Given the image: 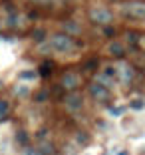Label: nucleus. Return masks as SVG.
<instances>
[{
    "label": "nucleus",
    "instance_id": "obj_15",
    "mask_svg": "<svg viewBox=\"0 0 145 155\" xmlns=\"http://www.w3.org/2000/svg\"><path fill=\"white\" fill-rule=\"evenodd\" d=\"M129 107L135 110V111H141L145 107V101L143 100H131V101H129Z\"/></svg>",
    "mask_w": 145,
    "mask_h": 155
},
{
    "label": "nucleus",
    "instance_id": "obj_19",
    "mask_svg": "<svg viewBox=\"0 0 145 155\" xmlns=\"http://www.w3.org/2000/svg\"><path fill=\"white\" fill-rule=\"evenodd\" d=\"M77 143L86 145V143H87V133H77Z\"/></svg>",
    "mask_w": 145,
    "mask_h": 155
},
{
    "label": "nucleus",
    "instance_id": "obj_14",
    "mask_svg": "<svg viewBox=\"0 0 145 155\" xmlns=\"http://www.w3.org/2000/svg\"><path fill=\"white\" fill-rule=\"evenodd\" d=\"M38 78V72H34V70H24V72H20V80H36Z\"/></svg>",
    "mask_w": 145,
    "mask_h": 155
},
{
    "label": "nucleus",
    "instance_id": "obj_21",
    "mask_svg": "<svg viewBox=\"0 0 145 155\" xmlns=\"http://www.w3.org/2000/svg\"><path fill=\"white\" fill-rule=\"evenodd\" d=\"M16 139H18L20 143H26V139H28V137H26V133H24V131H20V133H18V137H16Z\"/></svg>",
    "mask_w": 145,
    "mask_h": 155
},
{
    "label": "nucleus",
    "instance_id": "obj_25",
    "mask_svg": "<svg viewBox=\"0 0 145 155\" xmlns=\"http://www.w3.org/2000/svg\"><path fill=\"white\" fill-rule=\"evenodd\" d=\"M111 2H117V0H111Z\"/></svg>",
    "mask_w": 145,
    "mask_h": 155
},
{
    "label": "nucleus",
    "instance_id": "obj_2",
    "mask_svg": "<svg viewBox=\"0 0 145 155\" xmlns=\"http://www.w3.org/2000/svg\"><path fill=\"white\" fill-rule=\"evenodd\" d=\"M90 20L100 24V26H107V24L114 22V14H111V10L104 8V6H94L90 10Z\"/></svg>",
    "mask_w": 145,
    "mask_h": 155
},
{
    "label": "nucleus",
    "instance_id": "obj_24",
    "mask_svg": "<svg viewBox=\"0 0 145 155\" xmlns=\"http://www.w3.org/2000/svg\"><path fill=\"white\" fill-rule=\"evenodd\" d=\"M34 2H48V0H34Z\"/></svg>",
    "mask_w": 145,
    "mask_h": 155
},
{
    "label": "nucleus",
    "instance_id": "obj_10",
    "mask_svg": "<svg viewBox=\"0 0 145 155\" xmlns=\"http://www.w3.org/2000/svg\"><path fill=\"white\" fill-rule=\"evenodd\" d=\"M20 24H22L20 14H18V12H10V14H8V20H6V26H10V28H18Z\"/></svg>",
    "mask_w": 145,
    "mask_h": 155
},
{
    "label": "nucleus",
    "instance_id": "obj_3",
    "mask_svg": "<svg viewBox=\"0 0 145 155\" xmlns=\"http://www.w3.org/2000/svg\"><path fill=\"white\" fill-rule=\"evenodd\" d=\"M123 14L129 16V18H135V20H143L145 18V2L141 0H129L123 4Z\"/></svg>",
    "mask_w": 145,
    "mask_h": 155
},
{
    "label": "nucleus",
    "instance_id": "obj_23",
    "mask_svg": "<svg viewBox=\"0 0 145 155\" xmlns=\"http://www.w3.org/2000/svg\"><path fill=\"white\" fill-rule=\"evenodd\" d=\"M117 155H129V153H127V151H119Z\"/></svg>",
    "mask_w": 145,
    "mask_h": 155
},
{
    "label": "nucleus",
    "instance_id": "obj_9",
    "mask_svg": "<svg viewBox=\"0 0 145 155\" xmlns=\"http://www.w3.org/2000/svg\"><path fill=\"white\" fill-rule=\"evenodd\" d=\"M133 78H135V70H133L131 66H123V68H121V82L129 84Z\"/></svg>",
    "mask_w": 145,
    "mask_h": 155
},
{
    "label": "nucleus",
    "instance_id": "obj_13",
    "mask_svg": "<svg viewBox=\"0 0 145 155\" xmlns=\"http://www.w3.org/2000/svg\"><path fill=\"white\" fill-rule=\"evenodd\" d=\"M50 72H52V62H44V64L40 66V70H38V76L48 78V76H50Z\"/></svg>",
    "mask_w": 145,
    "mask_h": 155
},
{
    "label": "nucleus",
    "instance_id": "obj_1",
    "mask_svg": "<svg viewBox=\"0 0 145 155\" xmlns=\"http://www.w3.org/2000/svg\"><path fill=\"white\" fill-rule=\"evenodd\" d=\"M48 44H50V48L54 52H58V54H70V52L76 50V42H74V38L70 36V34H66V32L52 34L50 40H48Z\"/></svg>",
    "mask_w": 145,
    "mask_h": 155
},
{
    "label": "nucleus",
    "instance_id": "obj_18",
    "mask_svg": "<svg viewBox=\"0 0 145 155\" xmlns=\"http://www.w3.org/2000/svg\"><path fill=\"white\" fill-rule=\"evenodd\" d=\"M14 94H16V96H28V86H16Z\"/></svg>",
    "mask_w": 145,
    "mask_h": 155
},
{
    "label": "nucleus",
    "instance_id": "obj_17",
    "mask_svg": "<svg viewBox=\"0 0 145 155\" xmlns=\"http://www.w3.org/2000/svg\"><path fill=\"white\" fill-rule=\"evenodd\" d=\"M109 115H111V117H119V115H121L123 114V111H125V110H123V107H121V105H115V107H114V105H111V107H109Z\"/></svg>",
    "mask_w": 145,
    "mask_h": 155
},
{
    "label": "nucleus",
    "instance_id": "obj_22",
    "mask_svg": "<svg viewBox=\"0 0 145 155\" xmlns=\"http://www.w3.org/2000/svg\"><path fill=\"white\" fill-rule=\"evenodd\" d=\"M24 155H40V153H38V149H26Z\"/></svg>",
    "mask_w": 145,
    "mask_h": 155
},
{
    "label": "nucleus",
    "instance_id": "obj_16",
    "mask_svg": "<svg viewBox=\"0 0 145 155\" xmlns=\"http://www.w3.org/2000/svg\"><path fill=\"white\" fill-rule=\"evenodd\" d=\"M8 110H10V105H8V101H4V100H0V121L6 117V114H8Z\"/></svg>",
    "mask_w": 145,
    "mask_h": 155
},
{
    "label": "nucleus",
    "instance_id": "obj_4",
    "mask_svg": "<svg viewBox=\"0 0 145 155\" xmlns=\"http://www.w3.org/2000/svg\"><path fill=\"white\" fill-rule=\"evenodd\" d=\"M64 105H66V111H70V114H77V111H82V107H84L82 94H77V91H70L68 96L64 97Z\"/></svg>",
    "mask_w": 145,
    "mask_h": 155
},
{
    "label": "nucleus",
    "instance_id": "obj_7",
    "mask_svg": "<svg viewBox=\"0 0 145 155\" xmlns=\"http://www.w3.org/2000/svg\"><path fill=\"white\" fill-rule=\"evenodd\" d=\"M109 54L114 56V58H123L125 56V46L121 44V42H111L109 44Z\"/></svg>",
    "mask_w": 145,
    "mask_h": 155
},
{
    "label": "nucleus",
    "instance_id": "obj_20",
    "mask_svg": "<svg viewBox=\"0 0 145 155\" xmlns=\"http://www.w3.org/2000/svg\"><path fill=\"white\" fill-rule=\"evenodd\" d=\"M127 40L135 46V44H137V34H135V32H127Z\"/></svg>",
    "mask_w": 145,
    "mask_h": 155
},
{
    "label": "nucleus",
    "instance_id": "obj_6",
    "mask_svg": "<svg viewBox=\"0 0 145 155\" xmlns=\"http://www.w3.org/2000/svg\"><path fill=\"white\" fill-rule=\"evenodd\" d=\"M90 96L94 97V100H97V101H105L109 97V90H107L105 84H101V82L95 80L94 84H90Z\"/></svg>",
    "mask_w": 145,
    "mask_h": 155
},
{
    "label": "nucleus",
    "instance_id": "obj_12",
    "mask_svg": "<svg viewBox=\"0 0 145 155\" xmlns=\"http://www.w3.org/2000/svg\"><path fill=\"white\" fill-rule=\"evenodd\" d=\"M32 40L36 42V44H42V42H46V30H44V28H36V30L32 32Z\"/></svg>",
    "mask_w": 145,
    "mask_h": 155
},
{
    "label": "nucleus",
    "instance_id": "obj_5",
    "mask_svg": "<svg viewBox=\"0 0 145 155\" xmlns=\"http://www.w3.org/2000/svg\"><path fill=\"white\" fill-rule=\"evenodd\" d=\"M62 86L70 91H76L77 87L82 86V76L77 72H66L62 76Z\"/></svg>",
    "mask_w": 145,
    "mask_h": 155
},
{
    "label": "nucleus",
    "instance_id": "obj_11",
    "mask_svg": "<svg viewBox=\"0 0 145 155\" xmlns=\"http://www.w3.org/2000/svg\"><path fill=\"white\" fill-rule=\"evenodd\" d=\"M64 30H66V34H80V32H82V28L77 26L76 22H72V20L64 22Z\"/></svg>",
    "mask_w": 145,
    "mask_h": 155
},
{
    "label": "nucleus",
    "instance_id": "obj_8",
    "mask_svg": "<svg viewBox=\"0 0 145 155\" xmlns=\"http://www.w3.org/2000/svg\"><path fill=\"white\" fill-rule=\"evenodd\" d=\"M38 153L40 155H54L56 153V149H54V145H52L50 141H40V145H38Z\"/></svg>",
    "mask_w": 145,
    "mask_h": 155
}]
</instances>
